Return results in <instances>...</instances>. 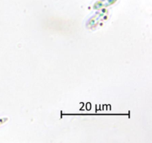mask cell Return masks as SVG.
<instances>
[{
  "mask_svg": "<svg viewBox=\"0 0 152 143\" xmlns=\"http://www.w3.org/2000/svg\"><path fill=\"white\" fill-rule=\"evenodd\" d=\"M7 120V119H0V125H1V124L4 123V122H6Z\"/></svg>",
  "mask_w": 152,
  "mask_h": 143,
  "instance_id": "6da1fadb",
  "label": "cell"
}]
</instances>
